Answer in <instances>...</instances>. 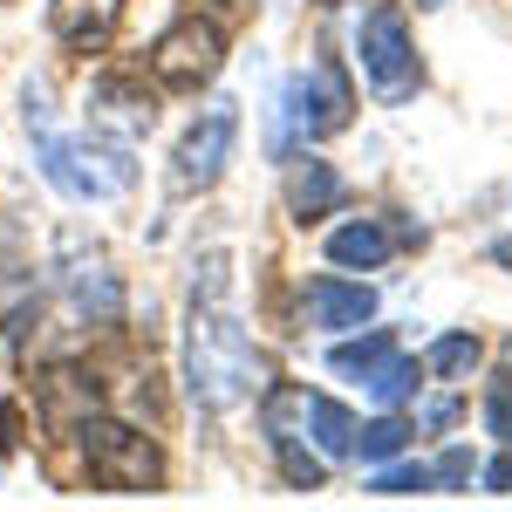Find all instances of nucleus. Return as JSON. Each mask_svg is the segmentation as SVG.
Returning <instances> with one entry per match:
<instances>
[{
  "label": "nucleus",
  "instance_id": "nucleus-1",
  "mask_svg": "<svg viewBox=\"0 0 512 512\" xmlns=\"http://www.w3.org/2000/svg\"><path fill=\"white\" fill-rule=\"evenodd\" d=\"M226 267H233L226 253H205L192 287V321H185V390L198 410H233L267 383L239 315L226 308Z\"/></svg>",
  "mask_w": 512,
  "mask_h": 512
},
{
  "label": "nucleus",
  "instance_id": "nucleus-2",
  "mask_svg": "<svg viewBox=\"0 0 512 512\" xmlns=\"http://www.w3.org/2000/svg\"><path fill=\"white\" fill-rule=\"evenodd\" d=\"M28 130L41 137V171L55 192L82 198V205H103V198L130 192V144H110V137H55L48 130V96L28 89Z\"/></svg>",
  "mask_w": 512,
  "mask_h": 512
},
{
  "label": "nucleus",
  "instance_id": "nucleus-3",
  "mask_svg": "<svg viewBox=\"0 0 512 512\" xmlns=\"http://www.w3.org/2000/svg\"><path fill=\"white\" fill-rule=\"evenodd\" d=\"M76 444H82V465H89V485L103 492H158L164 485V451L158 437L130 431L117 417H82L76 424Z\"/></svg>",
  "mask_w": 512,
  "mask_h": 512
},
{
  "label": "nucleus",
  "instance_id": "nucleus-4",
  "mask_svg": "<svg viewBox=\"0 0 512 512\" xmlns=\"http://www.w3.org/2000/svg\"><path fill=\"white\" fill-rule=\"evenodd\" d=\"M362 82L376 103H403L424 89V69H417V41H410V21L396 7H369L362 14Z\"/></svg>",
  "mask_w": 512,
  "mask_h": 512
},
{
  "label": "nucleus",
  "instance_id": "nucleus-5",
  "mask_svg": "<svg viewBox=\"0 0 512 512\" xmlns=\"http://www.w3.org/2000/svg\"><path fill=\"white\" fill-rule=\"evenodd\" d=\"M219 69H226V28L205 21V14H185V21H171L151 41V76L164 89H198V82L219 76Z\"/></svg>",
  "mask_w": 512,
  "mask_h": 512
},
{
  "label": "nucleus",
  "instance_id": "nucleus-6",
  "mask_svg": "<svg viewBox=\"0 0 512 512\" xmlns=\"http://www.w3.org/2000/svg\"><path fill=\"white\" fill-rule=\"evenodd\" d=\"M233 137H239V103H212L171 151V192H212L219 171L233 164Z\"/></svg>",
  "mask_w": 512,
  "mask_h": 512
},
{
  "label": "nucleus",
  "instance_id": "nucleus-7",
  "mask_svg": "<svg viewBox=\"0 0 512 512\" xmlns=\"http://www.w3.org/2000/svg\"><path fill=\"white\" fill-rule=\"evenodd\" d=\"M349 89H342V76L335 69H308V76L287 82V137H301V144H315V137H328V130H342L349 123Z\"/></svg>",
  "mask_w": 512,
  "mask_h": 512
},
{
  "label": "nucleus",
  "instance_id": "nucleus-8",
  "mask_svg": "<svg viewBox=\"0 0 512 512\" xmlns=\"http://www.w3.org/2000/svg\"><path fill=\"white\" fill-rule=\"evenodd\" d=\"M158 117V103L144 96V82L130 76H96L89 82V130L110 137V144H137Z\"/></svg>",
  "mask_w": 512,
  "mask_h": 512
},
{
  "label": "nucleus",
  "instance_id": "nucleus-9",
  "mask_svg": "<svg viewBox=\"0 0 512 512\" xmlns=\"http://www.w3.org/2000/svg\"><path fill=\"white\" fill-rule=\"evenodd\" d=\"M48 28H55L62 48L96 55V48H110V35L123 28V0H48Z\"/></svg>",
  "mask_w": 512,
  "mask_h": 512
},
{
  "label": "nucleus",
  "instance_id": "nucleus-10",
  "mask_svg": "<svg viewBox=\"0 0 512 512\" xmlns=\"http://www.w3.org/2000/svg\"><path fill=\"white\" fill-rule=\"evenodd\" d=\"M301 308H308V321H315V328H328V335H342V328H362V321H376V287H362V280H335V274H321V280H308Z\"/></svg>",
  "mask_w": 512,
  "mask_h": 512
},
{
  "label": "nucleus",
  "instance_id": "nucleus-11",
  "mask_svg": "<svg viewBox=\"0 0 512 512\" xmlns=\"http://www.w3.org/2000/svg\"><path fill=\"white\" fill-rule=\"evenodd\" d=\"M349 198V185H342V171L328 158H301V164H287V212L308 226V219H328L335 205Z\"/></svg>",
  "mask_w": 512,
  "mask_h": 512
},
{
  "label": "nucleus",
  "instance_id": "nucleus-12",
  "mask_svg": "<svg viewBox=\"0 0 512 512\" xmlns=\"http://www.w3.org/2000/svg\"><path fill=\"white\" fill-rule=\"evenodd\" d=\"M62 280H69V301H76L89 321H103V328H117V321H123V287H117V274H110L96 253H89V260L76 253Z\"/></svg>",
  "mask_w": 512,
  "mask_h": 512
},
{
  "label": "nucleus",
  "instance_id": "nucleus-13",
  "mask_svg": "<svg viewBox=\"0 0 512 512\" xmlns=\"http://www.w3.org/2000/svg\"><path fill=\"white\" fill-rule=\"evenodd\" d=\"M396 253V239L383 219H349V226H335L328 233V260L335 267H349V274H369V267H383Z\"/></svg>",
  "mask_w": 512,
  "mask_h": 512
},
{
  "label": "nucleus",
  "instance_id": "nucleus-14",
  "mask_svg": "<svg viewBox=\"0 0 512 512\" xmlns=\"http://www.w3.org/2000/svg\"><path fill=\"white\" fill-rule=\"evenodd\" d=\"M308 437H315V451L328 465H335V458H355V417L335 396H308Z\"/></svg>",
  "mask_w": 512,
  "mask_h": 512
},
{
  "label": "nucleus",
  "instance_id": "nucleus-15",
  "mask_svg": "<svg viewBox=\"0 0 512 512\" xmlns=\"http://www.w3.org/2000/svg\"><path fill=\"white\" fill-rule=\"evenodd\" d=\"M35 308H41L35 274H28L21 260H0V328H7V335H28Z\"/></svg>",
  "mask_w": 512,
  "mask_h": 512
},
{
  "label": "nucleus",
  "instance_id": "nucleus-16",
  "mask_svg": "<svg viewBox=\"0 0 512 512\" xmlns=\"http://www.w3.org/2000/svg\"><path fill=\"white\" fill-rule=\"evenodd\" d=\"M362 390H369V403H383V410H403V396L417 390V362L410 355H376L369 369H362Z\"/></svg>",
  "mask_w": 512,
  "mask_h": 512
},
{
  "label": "nucleus",
  "instance_id": "nucleus-17",
  "mask_svg": "<svg viewBox=\"0 0 512 512\" xmlns=\"http://www.w3.org/2000/svg\"><path fill=\"white\" fill-rule=\"evenodd\" d=\"M267 444H274V465L294 492H321V485H328V458L308 451V437H267Z\"/></svg>",
  "mask_w": 512,
  "mask_h": 512
},
{
  "label": "nucleus",
  "instance_id": "nucleus-18",
  "mask_svg": "<svg viewBox=\"0 0 512 512\" xmlns=\"http://www.w3.org/2000/svg\"><path fill=\"white\" fill-rule=\"evenodd\" d=\"M410 437H417V431H410L396 410H383L376 424H362V431H355V458H362V465H390V458L410 451Z\"/></svg>",
  "mask_w": 512,
  "mask_h": 512
},
{
  "label": "nucleus",
  "instance_id": "nucleus-19",
  "mask_svg": "<svg viewBox=\"0 0 512 512\" xmlns=\"http://www.w3.org/2000/svg\"><path fill=\"white\" fill-rule=\"evenodd\" d=\"M478 335H437L431 342V355H424V369H431V376H472L478 369Z\"/></svg>",
  "mask_w": 512,
  "mask_h": 512
},
{
  "label": "nucleus",
  "instance_id": "nucleus-20",
  "mask_svg": "<svg viewBox=\"0 0 512 512\" xmlns=\"http://www.w3.org/2000/svg\"><path fill=\"white\" fill-rule=\"evenodd\" d=\"M369 492H376V499H410V492H437V485H431V465H410V458H390L383 472L369 478Z\"/></svg>",
  "mask_w": 512,
  "mask_h": 512
},
{
  "label": "nucleus",
  "instance_id": "nucleus-21",
  "mask_svg": "<svg viewBox=\"0 0 512 512\" xmlns=\"http://www.w3.org/2000/svg\"><path fill=\"white\" fill-rule=\"evenodd\" d=\"M376 355H390V328H369L362 342H335V349H328V369H335V376H362Z\"/></svg>",
  "mask_w": 512,
  "mask_h": 512
},
{
  "label": "nucleus",
  "instance_id": "nucleus-22",
  "mask_svg": "<svg viewBox=\"0 0 512 512\" xmlns=\"http://www.w3.org/2000/svg\"><path fill=\"white\" fill-rule=\"evenodd\" d=\"M472 472H478V458L465 451V444H451V451L431 465V485L437 492H458V485H472Z\"/></svg>",
  "mask_w": 512,
  "mask_h": 512
},
{
  "label": "nucleus",
  "instance_id": "nucleus-23",
  "mask_svg": "<svg viewBox=\"0 0 512 512\" xmlns=\"http://www.w3.org/2000/svg\"><path fill=\"white\" fill-rule=\"evenodd\" d=\"M0 451H21V403H0Z\"/></svg>",
  "mask_w": 512,
  "mask_h": 512
},
{
  "label": "nucleus",
  "instance_id": "nucleus-24",
  "mask_svg": "<svg viewBox=\"0 0 512 512\" xmlns=\"http://www.w3.org/2000/svg\"><path fill=\"white\" fill-rule=\"evenodd\" d=\"M485 492H499V499H512V451L485 465Z\"/></svg>",
  "mask_w": 512,
  "mask_h": 512
},
{
  "label": "nucleus",
  "instance_id": "nucleus-25",
  "mask_svg": "<svg viewBox=\"0 0 512 512\" xmlns=\"http://www.w3.org/2000/svg\"><path fill=\"white\" fill-rule=\"evenodd\" d=\"M424 424H431V431H444V424H458V403H451V396H444V403H431V410H424Z\"/></svg>",
  "mask_w": 512,
  "mask_h": 512
},
{
  "label": "nucleus",
  "instance_id": "nucleus-26",
  "mask_svg": "<svg viewBox=\"0 0 512 512\" xmlns=\"http://www.w3.org/2000/svg\"><path fill=\"white\" fill-rule=\"evenodd\" d=\"M492 253H499V260H506V267H512V239H499V246H492Z\"/></svg>",
  "mask_w": 512,
  "mask_h": 512
},
{
  "label": "nucleus",
  "instance_id": "nucleus-27",
  "mask_svg": "<svg viewBox=\"0 0 512 512\" xmlns=\"http://www.w3.org/2000/svg\"><path fill=\"white\" fill-rule=\"evenodd\" d=\"M417 7H444V0H417Z\"/></svg>",
  "mask_w": 512,
  "mask_h": 512
},
{
  "label": "nucleus",
  "instance_id": "nucleus-28",
  "mask_svg": "<svg viewBox=\"0 0 512 512\" xmlns=\"http://www.w3.org/2000/svg\"><path fill=\"white\" fill-rule=\"evenodd\" d=\"M506 437H512V424H506Z\"/></svg>",
  "mask_w": 512,
  "mask_h": 512
}]
</instances>
